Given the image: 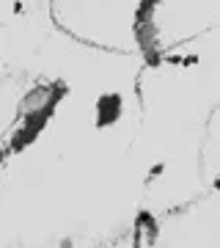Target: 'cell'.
Masks as SVG:
<instances>
[{"instance_id": "obj_1", "label": "cell", "mask_w": 220, "mask_h": 248, "mask_svg": "<svg viewBox=\"0 0 220 248\" xmlns=\"http://www.w3.org/2000/svg\"><path fill=\"white\" fill-rule=\"evenodd\" d=\"M118 110H121V99L116 97V94H105V97L99 99V127H105V124H113L118 119Z\"/></svg>"}]
</instances>
